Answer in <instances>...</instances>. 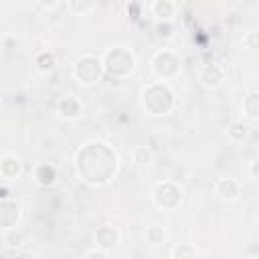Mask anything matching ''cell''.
Wrapping results in <instances>:
<instances>
[{"label":"cell","mask_w":259,"mask_h":259,"mask_svg":"<svg viewBox=\"0 0 259 259\" xmlns=\"http://www.w3.org/2000/svg\"><path fill=\"white\" fill-rule=\"evenodd\" d=\"M73 168L83 184L99 188V186H107L117 176L119 158L117 152L107 142L91 140L77 150Z\"/></svg>","instance_id":"obj_1"},{"label":"cell","mask_w":259,"mask_h":259,"mask_svg":"<svg viewBox=\"0 0 259 259\" xmlns=\"http://www.w3.org/2000/svg\"><path fill=\"white\" fill-rule=\"evenodd\" d=\"M140 105L152 117H166L176 107V93L170 83L150 81L140 91Z\"/></svg>","instance_id":"obj_2"},{"label":"cell","mask_w":259,"mask_h":259,"mask_svg":"<svg viewBox=\"0 0 259 259\" xmlns=\"http://www.w3.org/2000/svg\"><path fill=\"white\" fill-rule=\"evenodd\" d=\"M99 59L103 65V75L111 79H127L136 71V55L127 47L121 45L109 47Z\"/></svg>","instance_id":"obj_3"},{"label":"cell","mask_w":259,"mask_h":259,"mask_svg":"<svg viewBox=\"0 0 259 259\" xmlns=\"http://www.w3.org/2000/svg\"><path fill=\"white\" fill-rule=\"evenodd\" d=\"M150 65H152V73H154L156 81H162V83L174 81L182 71V61H180L178 53H174L172 49L156 51Z\"/></svg>","instance_id":"obj_4"},{"label":"cell","mask_w":259,"mask_h":259,"mask_svg":"<svg viewBox=\"0 0 259 259\" xmlns=\"http://www.w3.org/2000/svg\"><path fill=\"white\" fill-rule=\"evenodd\" d=\"M73 77L85 85V87H91V85H97L103 77V65H101V59L97 55H81L75 65H73Z\"/></svg>","instance_id":"obj_5"},{"label":"cell","mask_w":259,"mask_h":259,"mask_svg":"<svg viewBox=\"0 0 259 259\" xmlns=\"http://www.w3.org/2000/svg\"><path fill=\"white\" fill-rule=\"evenodd\" d=\"M184 192L182 186L174 180H160L152 190V202L160 210H174L182 202Z\"/></svg>","instance_id":"obj_6"},{"label":"cell","mask_w":259,"mask_h":259,"mask_svg":"<svg viewBox=\"0 0 259 259\" xmlns=\"http://www.w3.org/2000/svg\"><path fill=\"white\" fill-rule=\"evenodd\" d=\"M212 194L219 200L233 202V200H237L241 196V182L237 178H219L212 184Z\"/></svg>","instance_id":"obj_7"},{"label":"cell","mask_w":259,"mask_h":259,"mask_svg":"<svg viewBox=\"0 0 259 259\" xmlns=\"http://www.w3.org/2000/svg\"><path fill=\"white\" fill-rule=\"evenodd\" d=\"M93 243H95L97 249H101L105 253L111 251V249H115L117 243H119V231H117V227H113V225H101V227H97V231L93 235Z\"/></svg>","instance_id":"obj_8"},{"label":"cell","mask_w":259,"mask_h":259,"mask_svg":"<svg viewBox=\"0 0 259 259\" xmlns=\"http://www.w3.org/2000/svg\"><path fill=\"white\" fill-rule=\"evenodd\" d=\"M20 217H22V212H20V204L16 200H12V198L0 200V229L2 231L18 227Z\"/></svg>","instance_id":"obj_9"},{"label":"cell","mask_w":259,"mask_h":259,"mask_svg":"<svg viewBox=\"0 0 259 259\" xmlns=\"http://www.w3.org/2000/svg\"><path fill=\"white\" fill-rule=\"evenodd\" d=\"M198 81H200V85L204 89H217L225 81V69L221 65H217V63H208V65H204L200 69Z\"/></svg>","instance_id":"obj_10"},{"label":"cell","mask_w":259,"mask_h":259,"mask_svg":"<svg viewBox=\"0 0 259 259\" xmlns=\"http://www.w3.org/2000/svg\"><path fill=\"white\" fill-rule=\"evenodd\" d=\"M57 111H59V115H61L63 119H67V121H75V119L81 117V113H83V105H81V101H79L75 95L67 93V95H63V97L57 101Z\"/></svg>","instance_id":"obj_11"},{"label":"cell","mask_w":259,"mask_h":259,"mask_svg":"<svg viewBox=\"0 0 259 259\" xmlns=\"http://www.w3.org/2000/svg\"><path fill=\"white\" fill-rule=\"evenodd\" d=\"M32 178H34V182H36L38 186H42V188H51V186L57 184V180H59V172H57V168H55L51 162H40V164L34 166V170H32Z\"/></svg>","instance_id":"obj_12"},{"label":"cell","mask_w":259,"mask_h":259,"mask_svg":"<svg viewBox=\"0 0 259 259\" xmlns=\"http://www.w3.org/2000/svg\"><path fill=\"white\" fill-rule=\"evenodd\" d=\"M176 10H178V6L172 0H154L150 4V12H152V16H156L158 22H174Z\"/></svg>","instance_id":"obj_13"},{"label":"cell","mask_w":259,"mask_h":259,"mask_svg":"<svg viewBox=\"0 0 259 259\" xmlns=\"http://www.w3.org/2000/svg\"><path fill=\"white\" fill-rule=\"evenodd\" d=\"M4 245L8 249H12V251H26V247H28V235L20 227L8 229V231H4Z\"/></svg>","instance_id":"obj_14"},{"label":"cell","mask_w":259,"mask_h":259,"mask_svg":"<svg viewBox=\"0 0 259 259\" xmlns=\"http://www.w3.org/2000/svg\"><path fill=\"white\" fill-rule=\"evenodd\" d=\"M243 113L251 121L259 119V89H257V85H253L245 93V97H243Z\"/></svg>","instance_id":"obj_15"},{"label":"cell","mask_w":259,"mask_h":259,"mask_svg":"<svg viewBox=\"0 0 259 259\" xmlns=\"http://www.w3.org/2000/svg\"><path fill=\"white\" fill-rule=\"evenodd\" d=\"M22 174V162L16 158V156H4L0 160V176L2 178H8V180H14Z\"/></svg>","instance_id":"obj_16"},{"label":"cell","mask_w":259,"mask_h":259,"mask_svg":"<svg viewBox=\"0 0 259 259\" xmlns=\"http://www.w3.org/2000/svg\"><path fill=\"white\" fill-rule=\"evenodd\" d=\"M249 132H251V127H249L243 119H235V121H231V123L227 125V136H229L233 142H245V140L249 138Z\"/></svg>","instance_id":"obj_17"},{"label":"cell","mask_w":259,"mask_h":259,"mask_svg":"<svg viewBox=\"0 0 259 259\" xmlns=\"http://www.w3.org/2000/svg\"><path fill=\"white\" fill-rule=\"evenodd\" d=\"M144 237H146V241L150 243V245H162V243H166L168 241V229L166 227H162V225H150L146 231H144Z\"/></svg>","instance_id":"obj_18"},{"label":"cell","mask_w":259,"mask_h":259,"mask_svg":"<svg viewBox=\"0 0 259 259\" xmlns=\"http://www.w3.org/2000/svg\"><path fill=\"white\" fill-rule=\"evenodd\" d=\"M34 65L40 73H51L55 67H57V57L53 51H40L36 57H34Z\"/></svg>","instance_id":"obj_19"},{"label":"cell","mask_w":259,"mask_h":259,"mask_svg":"<svg viewBox=\"0 0 259 259\" xmlns=\"http://www.w3.org/2000/svg\"><path fill=\"white\" fill-rule=\"evenodd\" d=\"M196 257L198 253L192 243H178L170 253V259H196Z\"/></svg>","instance_id":"obj_20"},{"label":"cell","mask_w":259,"mask_h":259,"mask_svg":"<svg viewBox=\"0 0 259 259\" xmlns=\"http://www.w3.org/2000/svg\"><path fill=\"white\" fill-rule=\"evenodd\" d=\"M132 160H134L138 166H148V164H152V160H154V152H152L148 146H136V148L132 150Z\"/></svg>","instance_id":"obj_21"},{"label":"cell","mask_w":259,"mask_h":259,"mask_svg":"<svg viewBox=\"0 0 259 259\" xmlns=\"http://www.w3.org/2000/svg\"><path fill=\"white\" fill-rule=\"evenodd\" d=\"M67 8H69L73 14H77V16H85L89 10L95 8V4H93L91 0H69V2H67Z\"/></svg>","instance_id":"obj_22"},{"label":"cell","mask_w":259,"mask_h":259,"mask_svg":"<svg viewBox=\"0 0 259 259\" xmlns=\"http://www.w3.org/2000/svg\"><path fill=\"white\" fill-rule=\"evenodd\" d=\"M156 36L162 40H170L174 36V22H156Z\"/></svg>","instance_id":"obj_23"},{"label":"cell","mask_w":259,"mask_h":259,"mask_svg":"<svg viewBox=\"0 0 259 259\" xmlns=\"http://www.w3.org/2000/svg\"><path fill=\"white\" fill-rule=\"evenodd\" d=\"M243 45L249 49V51H255L257 47H259V32L253 28V30H249L245 36H243Z\"/></svg>","instance_id":"obj_24"},{"label":"cell","mask_w":259,"mask_h":259,"mask_svg":"<svg viewBox=\"0 0 259 259\" xmlns=\"http://www.w3.org/2000/svg\"><path fill=\"white\" fill-rule=\"evenodd\" d=\"M247 174H249L251 180H259V160H257V158H253V160L249 162V166H247Z\"/></svg>","instance_id":"obj_25"},{"label":"cell","mask_w":259,"mask_h":259,"mask_svg":"<svg viewBox=\"0 0 259 259\" xmlns=\"http://www.w3.org/2000/svg\"><path fill=\"white\" fill-rule=\"evenodd\" d=\"M83 259H109V257H107V253H105V251H101V249H97V247H93V249H89V251H85V255H83Z\"/></svg>","instance_id":"obj_26"},{"label":"cell","mask_w":259,"mask_h":259,"mask_svg":"<svg viewBox=\"0 0 259 259\" xmlns=\"http://www.w3.org/2000/svg\"><path fill=\"white\" fill-rule=\"evenodd\" d=\"M34 6H36L38 10H55V8H59L61 4H59V2H34Z\"/></svg>","instance_id":"obj_27"},{"label":"cell","mask_w":259,"mask_h":259,"mask_svg":"<svg viewBox=\"0 0 259 259\" xmlns=\"http://www.w3.org/2000/svg\"><path fill=\"white\" fill-rule=\"evenodd\" d=\"M10 259H36V257L32 253H28V251H14V255Z\"/></svg>","instance_id":"obj_28"},{"label":"cell","mask_w":259,"mask_h":259,"mask_svg":"<svg viewBox=\"0 0 259 259\" xmlns=\"http://www.w3.org/2000/svg\"><path fill=\"white\" fill-rule=\"evenodd\" d=\"M10 198V188L0 186V200H8Z\"/></svg>","instance_id":"obj_29"},{"label":"cell","mask_w":259,"mask_h":259,"mask_svg":"<svg viewBox=\"0 0 259 259\" xmlns=\"http://www.w3.org/2000/svg\"><path fill=\"white\" fill-rule=\"evenodd\" d=\"M243 259H257L255 255H249V257H243Z\"/></svg>","instance_id":"obj_30"},{"label":"cell","mask_w":259,"mask_h":259,"mask_svg":"<svg viewBox=\"0 0 259 259\" xmlns=\"http://www.w3.org/2000/svg\"><path fill=\"white\" fill-rule=\"evenodd\" d=\"M0 259H4V257H2V255H0Z\"/></svg>","instance_id":"obj_31"}]
</instances>
